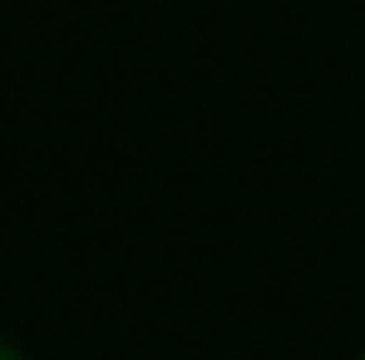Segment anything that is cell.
<instances>
[{"label":"cell","instance_id":"obj_1","mask_svg":"<svg viewBox=\"0 0 365 360\" xmlns=\"http://www.w3.org/2000/svg\"><path fill=\"white\" fill-rule=\"evenodd\" d=\"M0 360H25V356H20V351H15L10 341H0Z\"/></svg>","mask_w":365,"mask_h":360},{"label":"cell","instance_id":"obj_2","mask_svg":"<svg viewBox=\"0 0 365 360\" xmlns=\"http://www.w3.org/2000/svg\"><path fill=\"white\" fill-rule=\"evenodd\" d=\"M361 360H365V356H361Z\"/></svg>","mask_w":365,"mask_h":360}]
</instances>
